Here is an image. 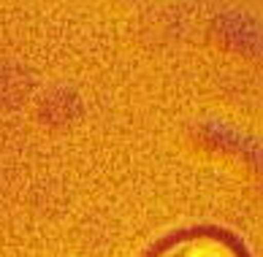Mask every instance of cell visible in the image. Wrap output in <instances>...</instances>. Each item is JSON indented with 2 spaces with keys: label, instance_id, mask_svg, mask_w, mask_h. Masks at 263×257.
Instances as JSON below:
<instances>
[{
  "label": "cell",
  "instance_id": "obj_1",
  "mask_svg": "<svg viewBox=\"0 0 263 257\" xmlns=\"http://www.w3.org/2000/svg\"><path fill=\"white\" fill-rule=\"evenodd\" d=\"M149 257H247V252L220 230H190L168 239Z\"/></svg>",
  "mask_w": 263,
  "mask_h": 257
}]
</instances>
